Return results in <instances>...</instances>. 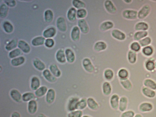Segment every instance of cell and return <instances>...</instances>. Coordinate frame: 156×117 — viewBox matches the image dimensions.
Here are the masks:
<instances>
[{"instance_id": "6da1fadb", "label": "cell", "mask_w": 156, "mask_h": 117, "mask_svg": "<svg viewBox=\"0 0 156 117\" xmlns=\"http://www.w3.org/2000/svg\"><path fill=\"white\" fill-rule=\"evenodd\" d=\"M80 99L77 97H72L69 98L67 104V110L69 112L77 109V104Z\"/></svg>"}, {"instance_id": "7a4b0ae2", "label": "cell", "mask_w": 156, "mask_h": 117, "mask_svg": "<svg viewBox=\"0 0 156 117\" xmlns=\"http://www.w3.org/2000/svg\"><path fill=\"white\" fill-rule=\"evenodd\" d=\"M42 76L47 81L51 83H54L57 81L58 78L54 76L50 70L46 69L42 72Z\"/></svg>"}, {"instance_id": "3957f363", "label": "cell", "mask_w": 156, "mask_h": 117, "mask_svg": "<svg viewBox=\"0 0 156 117\" xmlns=\"http://www.w3.org/2000/svg\"><path fill=\"white\" fill-rule=\"evenodd\" d=\"M56 92L54 89H48L45 96V100L47 103L49 104H53L56 99Z\"/></svg>"}, {"instance_id": "277c9868", "label": "cell", "mask_w": 156, "mask_h": 117, "mask_svg": "<svg viewBox=\"0 0 156 117\" xmlns=\"http://www.w3.org/2000/svg\"><path fill=\"white\" fill-rule=\"evenodd\" d=\"M38 109V104L36 100H32L27 102V110L30 114L33 115L36 113Z\"/></svg>"}, {"instance_id": "5b68a950", "label": "cell", "mask_w": 156, "mask_h": 117, "mask_svg": "<svg viewBox=\"0 0 156 117\" xmlns=\"http://www.w3.org/2000/svg\"><path fill=\"white\" fill-rule=\"evenodd\" d=\"M10 95L12 99L18 103H20L22 101V94L17 89L11 90L10 92Z\"/></svg>"}, {"instance_id": "8992f818", "label": "cell", "mask_w": 156, "mask_h": 117, "mask_svg": "<svg viewBox=\"0 0 156 117\" xmlns=\"http://www.w3.org/2000/svg\"><path fill=\"white\" fill-rule=\"evenodd\" d=\"M120 97L116 94H112L110 100V104L111 108L114 110L118 109Z\"/></svg>"}, {"instance_id": "52a82bcc", "label": "cell", "mask_w": 156, "mask_h": 117, "mask_svg": "<svg viewBox=\"0 0 156 117\" xmlns=\"http://www.w3.org/2000/svg\"><path fill=\"white\" fill-rule=\"evenodd\" d=\"M82 65L84 70L88 72L91 73L94 72V67L89 58H84L83 61Z\"/></svg>"}, {"instance_id": "ba28073f", "label": "cell", "mask_w": 156, "mask_h": 117, "mask_svg": "<svg viewBox=\"0 0 156 117\" xmlns=\"http://www.w3.org/2000/svg\"><path fill=\"white\" fill-rule=\"evenodd\" d=\"M41 80L38 77L34 76L31 79L30 87L31 89L33 91H36L41 86Z\"/></svg>"}, {"instance_id": "9c48e42d", "label": "cell", "mask_w": 156, "mask_h": 117, "mask_svg": "<svg viewBox=\"0 0 156 117\" xmlns=\"http://www.w3.org/2000/svg\"><path fill=\"white\" fill-rule=\"evenodd\" d=\"M87 107L91 110L97 111L99 108V105L98 102L93 98L89 97L87 99Z\"/></svg>"}, {"instance_id": "30bf717a", "label": "cell", "mask_w": 156, "mask_h": 117, "mask_svg": "<svg viewBox=\"0 0 156 117\" xmlns=\"http://www.w3.org/2000/svg\"><path fill=\"white\" fill-rule=\"evenodd\" d=\"M128 99L125 96H122L120 97L118 109L122 112H123L126 111L128 106Z\"/></svg>"}, {"instance_id": "8fae6325", "label": "cell", "mask_w": 156, "mask_h": 117, "mask_svg": "<svg viewBox=\"0 0 156 117\" xmlns=\"http://www.w3.org/2000/svg\"><path fill=\"white\" fill-rule=\"evenodd\" d=\"M153 105L150 102H144L140 104L139 106L140 111L142 113H148L152 110Z\"/></svg>"}, {"instance_id": "7c38bea8", "label": "cell", "mask_w": 156, "mask_h": 117, "mask_svg": "<svg viewBox=\"0 0 156 117\" xmlns=\"http://www.w3.org/2000/svg\"><path fill=\"white\" fill-rule=\"evenodd\" d=\"M102 90L105 96H108L110 95L112 92V87L111 84L109 82H104L102 85Z\"/></svg>"}, {"instance_id": "4fadbf2b", "label": "cell", "mask_w": 156, "mask_h": 117, "mask_svg": "<svg viewBox=\"0 0 156 117\" xmlns=\"http://www.w3.org/2000/svg\"><path fill=\"white\" fill-rule=\"evenodd\" d=\"M57 27L59 30L62 32H65L67 30V25L65 19L62 17H60L56 22Z\"/></svg>"}, {"instance_id": "5bb4252c", "label": "cell", "mask_w": 156, "mask_h": 117, "mask_svg": "<svg viewBox=\"0 0 156 117\" xmlns=\"http://www.w3.org/2000/svg\"><path fill=\"white\" fill-rule=\"evenodd\" d=\"M56 58L57 61L61 64L65 63L67 60L65 54L62 49H60L58 51L56 54Z\"/></svg>"}, {"instance_id": "9a60e30c", "label": "cell", "mask_w": 156, "mask_h": 117, "mask_svg": "<svg viewBox=\"0 0 156 117\" xmlns=\"http://www.w3.org/2000/svg\"><path fill=\"white\" fill-rule=\"evenodd\" d=\"M33 63L34 68L39 71H43L46 69L45 64L38 58H34Z\"/></svg>"}, {"instance_id": "2e32d148", "label": "cell", "mask_w": 156, "mask_h": 117, "mask_svg": "<svg viewBox=\"0 0 156 117\" xmlns=\"http://www.w3.org/2000/svg\"><path fill=\"white\" fill-rule=\"evenodd\" d=\"M48 89L46 86L42 85L34 91V93L37 98H41L46 96Z\"/></svg>"}, {"instance_id": "e0dca14e", "label": "cell", "mask_w": 156, "mask_h": 117, "mask_svg": "<svg viewBox=\"0 0 156 117\" xmlns=\"http://www.w3.org/2000/svg\"><path fill=\"white\" fill-rule=\"evenodd\" d=\"M50 70L53 75L57 78H60L62 75V72L58 66L55 64H51L49 67Z\"/></svg>"}, {"instance_id": "ac0fdd59", "label": "cell", "mask_w": 156, "mask_h": 117, "mask_svg": "<svg viewBox=\"0 0 156 117\" xmlns=\"http://www.w3.org/2000/svg\"><path fill=\"white\" fill-rule=\"evenodd\" d=\"M18 48L25 53H28L30 52L31 48L30 46L24 40H20L18 42Z\"/></svg>"}, {"instance_id": "d6986e66", "label": "cell", "mask_w": 156, "mask_h": 117, "mask_svg": "<svg viewBox=\"0 0 156 117\" xmlns=\"http://www.w3.org/2000/svg\"><path fill=\"white\" fill-rule=\"evenodd\" d=\"M25 58L23 56H20L13 58L11 63L13 66L17 67L23 64L25 62Z\"/></svg>"}, {"instance_id": "ffe728a7", "label": "cell", "mask_w": 156, "mask_h": 117, "mask_svg": "<svg viewBox=\"0 0 156 117\" xmlns=\"http://www.w3.org/2000/svg\"><path fill=\"white\" fill-rule=\"evenodd\" d=\"M142 92L145 96L148 98H153L156 96V93L154 90L145 87H143Z\"/></svg>"}, {"instance_id": "44dd1931", "label": "cell", "mask_w": 156, "mask_h": 117, "mask_svg": "<svg viewBox=\"0 0 156 117\" xmlns=\"http://www.w3.org/2000/svg\"><path fill=\"white\" fill-rule=\"evenodd\" d=\"M150 7L148 5L144 6L140 10L138 13V17L140 19H143L146 17L149 13Z\"/></svg>"}, {"instance_id": "7402d4cb", "label": "cell", "mask_w": 156, "mask_h": 117, "mask_svg": "<svg viewBox=\"0 0 156 117\" xmlns=\"http://www.w3.org/2000/svg\"><path fill=\"white\" fill-rule=\"evenodd\" d=\"M37 97L34 93L31 92H27L22 94V101L24 102H28L30 101L36 99Z\"/></svg>"}, {"instance_id": "603a6c76", "label": "cell", "mask_w": 156, "mask_h": 117, "mask_svg": "<svg viewBox=\"0 0 156 117\" xmlns=\"http://www.w3.org/2000/svg\"><path fill=\"white\" fill-rule=\"evenodd\" d=\"M129 75V71L125 68L120 69L117 73V76L120 80L128 79Z\"/></svg>"}, {"instance_id": "cb8c5ba5", "label": "cell", "mask_w": 156, "mask_h": 117, "mask_svg": "<svg viewBox=\"0 0 156 117\" xmlns=\"http://www.w3.org/2000/svg\"><path fill=\"white\" fill-rule=\"evenodd\" d=\"M103 76L106 81L110 82L115 77L114 71L111 69H107L104 71Z\"/></svg>"}, {"instance_id": "d4e9b609", "label": "cell", "mask_w": 156, "mask_h": 117, "mask_svg": "<svg viewBox=\"0 0 156 117\" xmlns=\"http://www.w3.org/2000/svg\"><path fill=\"white\" fill-rule=\"evenodd\" d=\"M65 54L67 61L70 63H73L75 59V56L73 51L70 49H67L65 50Z\"/></svg>"}, {"instance_id": "484cf974", "label": "cell", "mask_w": 156, "mask_h": 117, "mask_svg": "<svg viewBox=\"0 0 156 117\" xmlns=\"http://www.w3.org/2000/svg\"><path fill=\"white\" fill-rule=\"evenodd\" d=\"M137 12L133 10H126L123 13V16L124 17L128 19H136L137 17Z\"/></svg>"}, {"instance_id": "4316f807", "label": "cell", "mask_w": 156, "mask_h": 117, "mask_svg": "<svg viewBox=\"0 0 156 117\" xmlns=\"http://www.w3.org/2000/svg\"><path fill=\"white\" fill-rule=\"evenodd\" d=\"M56 33V29L53 27L46 29L43 32V36L45 38H49L53 37Z\"/></svg>"}, {"instance_id": "83f0119b", "label": "cell", "mask_w": 156, "mask_h": 117, "mask_svg": "<svg viewBox=\"0 0 156 117\" xmlns=\"http://www.w3.org/2000/svg\"><path fill=\"white\" fill-rule=\"evenodd\" d=\"M79 26L81 31L84 33H86L89 31V27L86 20L82 19L79 21Z\"/></svg>"}, {"instance_id": "f1b7e54d", "label": "cell", "mask_w": 156, "mask_h": 117, "mask_svg": "<svg viewBox=\"0 0 156 117\" xmlns=\"http://www.w3.org/2000/svg\"><path fill=\"white\" fill-rule=\"evenodd\" d=\"M144 85L145 87L153 90H156V82L150 79H146L144 80Z\"/></svg>"}, {"instance_id": "f546056e", "label": "cell", "mask_w": 156, "mask_h": 117, "mask_svg": "<svg viewBox=\"0 0 156 117\" xmlns=\"http://www.w3.org/2000/svg\"><path fill=\"white\" fill-rule=\"evenodd\" d=\"M45 40V38L43 37L38 36L32 39V44L34 46H38L43 45Z\"/></svg>"}, {"instance_id": "4dcf8cb0", "label": "cell", "mask_w": 156, "mask_h": 117, "mask_svg": "<svg viewBox=\"0 0 156 117\" xmlns=\"http://www.w3.org/2000/svg\"><path fill=\"white\" fill-rule=\"evenodd\" d=\"M112 35L115 38L120 40H123L126 38V36L124 33L117 29L112 31Z\"/></svg>"}, {"instance_id": "1f68e13d", "label": "cell", "mask_w": 156, "mask_h": 117, "mask_svg": "<svg viewBox=\"0 0 156 117\" xmlns=\"http://www.w3.org/2000/svg\"><path fill=\"white\" fill-rule=\"evenodd\" d=\"M105 6L106 10L109 13H115L116 11V8L110 1H106L105 3Z\"/></svg>"}, {"instance_id": "d6a6232c", "label": "cell", "mask_w": 156, "mask_h": 117, "mask_svg": "<svg viewBox=\"0 0 156 117\" xmlns=\"http://www.w3.org/2000/svg\"><path fill=\"white\" fill-rule=\"evenodd\" d=\"M120 83L124 88L126 90H130L132 88V84L129 79L120 80Z\"/></svg>"}, {"instance_id": "836d02e7", "label": "cell", "mask_w": 156, "mask_h": 117, "mask_svg": "<svg viewBox=\"0 0 156 117\" xmlns=\"http://www.w3.org/2000/svg\"><path fill=\"white\" fill-rule=\"evenodd\" d=\"M80 29L77 27H74L72 31L71 37L72 39L75 41L79 40L80 38Z\"/></svg>"}, {"instance_id": "e575fe53", "label": "cell", "mask_w": 156, "mask_h": 117, "mask_svg": "<svg viewBox=\"0 0 156 117\" xmlns=\"http://www.w3.org/2000/svg\"><path fill=\"white\" fill-rule=\"evenodd\" d=\"M44 17L45 21L50 23L53 20L54 15L53 11L51 10H47L45 12Z\"/></svg>"}, {"instance_id": "d590c367", "label": "cell", "mask_w": 156, "mask_h": 117, "mask_svg": "<svg viewBox=\"0 0 156 117\" xmlns=\"http://www.w3.org/2000/svg\"><path fill=\"white\" fill-rule=\"evenodd\" d=\"M87 107V99L85 98L80 99L77 104V109L82 111Z\"/></svg>"}, {"instance_id": "8d00e7d4", "label": "cell", "mask_w": 156, "mask_h": 117, "mask_svg": "<svg viewBox=\"0 0 156 117\" xmlns=\"http://www.w3.org/2000/svg\"><path fill=\"white\" fill-rule=\"evenodd\" d=\"M8 7L5 4H2L0 7V17L2 18L6 17L8 11Z\"/></svg>"}, {"instance_id": "74e56055", "label": "cell", "mask_w": 156, "mask_h": 117, "mask_svg": "<svg viewBox=\"0 0 156 117\" xmlns=\"http://www.w3.org/2000/svg\"><path fill=\"white\" fill-rule=\"evenodd\" d=\"M18 45V40L13 39L9 42L6 45L5 48L8 51H11L16 48Z\"/></svg>"}, {"instance_id": "f35d334b", "label": "cell", "mask_w": 156, "mask_h": 117, "mask_svg": "<svg viewBox=\"0 0 156 117\" xmlns=\"http://www.w3.org/2000/svg\"><path fill=\"white\" fill-rule=\"evenodd\" d=\"M76 11L75 9L72 7L68 11L67 17L68 19L70 21H74L76 19Z\"/></svg>"}, {"instance_id": "ab89813d", "label": "cell", "mask_w": 156, "mask_h": 117, "mask_svg": "<svg viewBox=\"0 0 156 117\" xmlns=\"http://www.w3.org/2000/svg\"><path fill=\"white\" fill-rule=\"evenodd\" d=\"M22 54V51L19 49H16L11 51L9 56L11 58H13L19 57Z\"/></svg>"}, {"instance_id": "60d3db41", "label": "cell", "mask_w": 156, "mask_h": 117, "mask_svg": "<svg viewBox=\"0 0 156 117\" xmlns=\"http://www.w3.org/2000/svg\"><path fill=\"white\" fill-rule=\"evenodd\" d=\"M83 115L82 111L77 109L75 111L69 112L67 117H82Z\"/></svg>"}, {"instance_id": "b9f144b4", "label": "cell", "mask_w": 156, "mask_h": 117, "mask_svg": "<svg viewBox=\"0 0 156 117\" xmlns=\"http://www.w3.org/2000/svg\"><path fill=\"white\" fill-rule=\"evenodd\" d=\"M107 47L106 44L103 42H97L94 46L95 49L97 51H100L105 50Z\"/></svg>"}, {"instance_id": "7bdbcfd3", "label": "cell", "mask_w": 156, "mask_h": 117, "mask_svg": "<svg viewBox=\"0 0 156 117\" xmlns=\"http://www.w3.org/2000/svg\"><path fill=\"white\" fill-rule=\"evenodd\" d=\"M3 27L5 31L8 33H11L13 31V27L9 22L5 21L3 24Z\"/></svg>"}, {"instance_id": "ee69618b", "label": "cell", "mask_w": 156, "mask_h": 117, "mask_svg": "<svg viewBox=\"0 0 156 117\" xmlns=\"http://www.w3.org/2000/svg\"><path fill=\"white\" fill-rule=\"evenodd\" d=\"M113 24L112 22L108 21L104 22L101 25L100 28L102 30L106 31L112 27Z\"/></svg>"}, {"instance_id": "f6af8a7d", "label": "cell", "mask_w": 156, "mask_h": 117, "mask_svg": "<svg viewBox=\"0 0 156 117\" xmlns=\"http://www.w3.org/2000/svg\"><path fill=\"white\" fill-rule=\"evenodd\" d=\"M128 60L129 62L131 64L136 63L137 60L136 54L134 51H130L128 54Z\"/></svg>"}, {"instance_id": "bcb514c9", "label": "cell", "mask_w": 156, "mask_h": 117, "mask_svg": "<svg viewBox=\"0 0 156 117\" xmlns=\"http://www.w3.org/2000/svg\"><path fill=\"white\" fill-rule=\"evenodd\" d=\"M148 28V25L146 23L143 22L137 23L136 26V30H145Z\"/></svg>"}, {"instance_id": "7dc6e473", "label": "cell", "mask_w": 156, "mask_h": 117, "mask_svg": "<svg viewBox=\"0 0 156 117\" xmlns=\"http://www.w3.org/2000/svg\"><path fill=\"white\" fill-rule=\"evenodd\" d=\"M147 35L148 33L146 31L138 32L135 34L134 39L136 40H138L145 37Z\"/></svg>"}, {"instance_id": "c3c4849f", "label": "cell", "mask_w": 156, "mask_h": 117, "mask_svg": "<svg viewBox=\"0 0 156 117\" xmlns=\"http://www.w3.org/2000/svg\"><path fill=\"white\" fill-rule=\"evenodd\" d=\"M135 115L134 111L130 110L122 112L120 115V117H134Z\"/></svg>"}, {"instance_id": "681fc988", "label": "cell", "mask_w": 156, "mask_h": 117, "mask_svg": "<svg viewBox=\"0 0 156 117\" xmlns=\"http://www.w3.org/2000/svg\"><path fill=\"white\" fill-rule=\"evenodd\" d=\"M74 6L77 8H84L86 5L83 2L79 0H74L73 1Z\"/></svg>"}, {"instance_id": "f907efd6", "label": "cell", "mask_w": 156, "mask_h": 117, "mask_svg": "<svg viewBox=\"0 0 156 117\" xmlns=\"http://www.w3.org/2000/svg\"><path fill=\"white\" fill-rule=\"evenodd\" d=\"M145 67L149 71H152L155 68V63L152 61H148L146 63Z\"/></svg>"}, {"instance_id": "816d5d0a", "label": "cell", "mask_w": 156, "mask_h": 117, "mask_svg": "<svg viewBox=\"0 0 156 117\" xmlns=\"http://www.w3.org/2000/svg\"><path fill=\"white\" fill-rule=\"evenodd\" d=\"M143 52L146 56H150L153 53V50L152 48L150 46L146 47L143 49Z\"/></svg>"}, {"instance_id": "f5cc1de1", "label": "cell", "mask_w": 156, "mask_h": 117, "mask_svg": "<svg viewBox=\"0 0 156 117\" xmlns=\"http://www.w3.org/2000/svg\"><path fill=\"white\" fill-rule=\"evenodd\" d=\"M87 13L86 10L83 9L78 10L77 12V16L79 18H83L86 17Z\"/></svg>"}, {"instance_id": "db71d44e", "label": "cell", "mask_w": 156, "mask_h": 117, "mask_svg": "<svg viewBox=\"0 0 156 117\" xmlns=\"http://www.w3.org/2000/svg\"><path fill=\"white\" fill-rule=\"evenodd\" d=\"M151 40L149 37H146L139 41L140 44L141 46L143 47L148 45L150 44Z\"/></svg>"}, {"instance_id": "11a10c76", "label": "cell", "mask_w": 156, "mask_h": 117, "mask_svg": "<svg viewBox=\"0 0 156 117\" xmlns=\"http://www.w3.org/2000/svg\"><path fill=\"white\" fill-rule=\"evenodd\" d=\"M45 45L48 48L53 47L54 44V41L52 39H47L45 42Z\"/></svg>"}, {"instance_id": "9f6ffc18", "label": "cell", "mask_w": 156, "mask_h": 117, "mask_svg": "<svg viewBox=\"0 0 156 117\" xmlns=\"http://www.w3.org/2000/svg\"><path fill=\"white\" fill-rule=\"evenodd\" d=\"M131 48L134 51L138 52L140 49L139 44L137 42H134L131 45Z\"/></svg>"}, {"instance_id": "6f0895ef", "label": "cell", "mask_w": 156, "mask_h": 117, "mask_svg": "<svg viewBox=\"0 0 156 117\" xmlns=\"http://www.w3.org/2000/svg\"><path fill=\"white\" fill-rule=\"evenodd\" d=\"M4 2L7 5L11 7H13L15 6L16 5V2L15 1L12 0V1H4Z\"/></svg>"}, {"instance_id": "680465c9", "label": "cell", "mask_w": 156, "mask_h": 117, "mask_svg": "<svg viewBox=\"0 0 156 117\" xmlns=\"http://www.w3.org/2000/svg\"><path fill=\"white\" fill-rule=\"evenodd\" d=\"M11 117H21V115L18 112L15 111L12 113Z\"/></svg>"}, {"instance_id": "91938a15", "label": "cell", "mask_w": 156, "mask_h": 117, "mask_svg": "<svg viewBox=\"0 0 156 117\" xmlns=\"http://www.w3.org/2000/svg\"><path fill=\"white\" fill-rule=\"evenodd\" d=\"M37 117H48L44 114L40 113L39 114Z\"/></svg>"}, {"instance_id": "94428289", "label": "cell", "mask_w": 156, "mask_h": 117, "mask_svg": "<svg viewBox=\"0 0 156 117\" xmlns=\"http://www.w3.org/2000/svg\"><path fill=\"white\" fill-rule=\"evenodd\" d=\"M134 117H143V116L141 114L139 113H137L136 114Z\"/></svg>"}, {"instance_id": "6125c7cd", "label": "cell", "mask_w": 156, "mask_h": 117, "mask_svg": "<svg viewBox=\"0 0 156 117\" xmlns=\"http://www.w3.org/2000/svg\"><path fill=\"white\" fill-rule=\"evenodd\" d=\"M82 117H92L88 115H83Z\"/></svg>"}, {"instance_id": "be15d7a7", "label": "cell", "mask_w": 156, "mask_h": 117, "mask_svg": "<svg viewBox=\"0 0 156 117\" xmlns=\"http://www.w3.org/2000/svg\"><path fill=\"white\" fill-rule=\"evenodd\" d=\"M155 68L156 69V62H155Z\"/></svg>"}]
</instances>
